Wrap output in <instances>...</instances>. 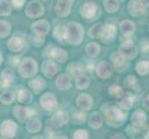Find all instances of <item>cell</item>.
<instances>
[{
	"instance_id": "cell-1",
	"label": "cell",
	"mask_w": 149,
	"mask_h": 139,
	"mask_svg": "<svg viewBox=\"0 0 149 139\" xmlns=\"http://www.w3.org/2000/svg\"><path fill=\"white\" fill-rule=\"evenodd\" d=\"M84 30L83 25L70 22L64 26V41L71 45H79L84 40Z\"/></svg>"
},
{
	"instance_id": "cell-2",
	"label": "cell",
	"mask_w": 149,
	"mask_h": 139,
	"mask_svg": "<svg viewBox=\"0 0 149 139\" xmlns=\"http://www.w3.org/2000/svg\"><path fill=\"white\" fill-rule=\"evenodd\" d=\"M104 117L109 125L118 127L123 124V122H125L127 118V115L120 108L109 106L104 110Z\"/></svg>"
},
{
	"instance_id": "cell-3",
	"label": "cell",
	"mask_w": 149,
	"mask_h": 139,
	"mask_svg": "<svg viewBox=\"0 0 149 139\" xmlns=\"http://www.w3.org/2000/svg\"><path fill=\"white\" fill-rule=\"evenodd\" d=\"M18 71L22 78H33L38 71V64L36 60L30 57L22 59L18 65Z\"/></svg>"
},
{
	"instance_id": "cell-4",
	"label": "cell",
	"mask_w": 149,
	"mask_h": 139,
	"mask_svg": "<svg viewBox=\"0 0 149 139\" xmlns=\"http://www.w3.org/2000/svg\"><path fill=\"white\" fill-rule=\"evenodd\" d=\"M119 54L126 60L135 59L138 55V48L132 40L128 39L123 41L119 47Z\"/></svg>"
},
{
	"instance_id": "cell-5",
	"label": "cell",
	"mask_w": 149,
	"mask_h": 139,
	"mask_svg": "<svg viewBox=\"0 0 149 139\" xmlns=\"http://www.w3.org/2000/svg\"><path fill=\"white\" fill-rule=\"evenodd\" d=\"M45 8L44 4L40 1H36V0L30 1L25 8V14L30 19H37L42 17L45 14Z\"/></svg>"
},
{
	"instance_id": "cell-6",
	"label": "cell",
	"mask_w": 149,
	"mask_h": 139,
	"mask_svg": "<svg viewBox=\"0 0 149 139\" xmlns=\"http://www.w3.org/2000/svg\"><path fill=\"white\" fill-rule=\"evenodd\" d=\"M148 8V2L142 0H132L128 4V11L132 17H140Z\"/></svg>"
},
{
	"instance_id": "cell-7",
	"label": "cell",
	"mask_w": 149,
	"mask_h": 139,
	"mask_svg": "<svg viewBox=\"0 0 149 139\" xmlns=\"http://www.w3.org/2000/svg\"><path fill=\"white\" fill-rule=\"evenodd\" d=\"M40 105L45 110L53 111L58 108V98H56V96L53 93H45L40 97Z\"/></svg>"
},
{
	"instance_id": "cell-8",
	"label": "cell",
	"mask_w": 149,
	"mask_h": 139,
	"mask_svg": "<svg viewBox=\"0 0 149 139\" xmlns=\"http://www.w3.org/2000/svg\"><path fill=\"white\" fill-rule=\"evenodd\" d=\"M72 5V0H59V1H56L54 6V12L56 16L60 18L67 17L70 13Z\"/></svg>"
},
{
	"instance_id": "cell-9",
	"label": "cell",
	"mask_w": 149,
	"mask_h": 139,
	"mask_svg": "<svg viewBox=\"0 0 149 139\" xmlns=\"http://www.w3.org/2000/svg\"><path fill=\"white\" fill-rule=\"evenodd\" d=\"M18 132L17 123L12 120L4 121L0 125V133L3 137L6 138H13L16 136Z\"/></svg>"
},
{
	"instance_id": "cell-10",
	"label": "cell",
	"mask_w": 149,
	"mask_h": 139,
	"mask_svg": "<svg viewBox=\"0 0 149 139\" xmlns=\"http://www.w3.org/2000/svg\"><path fill=\"white\" fill-rule=\"evenodd\" d=\"M31 30L33 34L45 37L49 33L50 24L45 20H38L31 24Z\"/></svg>"
},
{
	"instance_id": "cell-11",
	"label": "cell",
	"mask_w": 149,
	"mask_h": 139,
	"mask_svg": "<svg viewBox=\"0 0 149 139\" xmlns=\"http://www.w3.org/2000/svg\"><path fill=\"white\" fill-rule=\"evenodd\" d=\"M95 73L102 80H107L113 74V67L107 61H101L95 66Z\"/></svg>"
},
{
	"instance_id": "cell-12",
	"label": "cell",
	"mask_w": 149,
	"mask_h": 139,
	"mask_svg": "<svg viewBox=\"0 0 149 139\" xmlns=\"http://www.w3.org/2000/svg\"><path fill=\"white\" fill-rule=\"evenodd\" d=\"M35 110L32 108L29 107H22V106H16L13 109V115L17 118L20 122H25L35 114Z\"/></svg>"
},
{
	"instance_id": "cell-13",
	"label": "cell",
	"mask_w": 149,
	"mask_h": 139,
	"mask_svg": "<svg viewBox=\"0 0 149 139\" xmlns=\"http://www.w3.org/2000/svg\"><path fill=\"white\" fill-rule=\"evenodd\" d=\"M41 71H42V73L44 74V76H45L47 78H53V77L58 73L59 67L55 61L51 59H47V60H45L42 63Z\"/></svg>"
},
{
	"instance_id": "cell-14",
	"label": "cell",
	"mask_w": 149,
	"mask_h": 139,
	"mask_svg": "<svg viewBox=\"0 0 149 139\" xmlns=\"http://www.w3.org/2000/svg\"><path fill=\"white\" fill-rule=\"evenodd\" d=\"M76 105L81 110H90L94 106V98L86 93H81L77 96Z\"/></svg>"
},
{
	"instance_id": "cell-15",
	"label": "cell",
	"mask_w": 149,
	"mask_h": 139,
	"mask_svg": "<svg viewBox=\"0 0 149 139\" xmlns=\"http://www.w3.org/2000/svg\"><path fill=\"white\" fill-rule=\"evenodd\" d=\"M97 5L93 1H88L83 4L80 8V13L84 19L91 20L93 19L97 13Z\"/></svg>"
},
{
	"instance_id": "cell-16",
	"label": "cell",
	"mask_w": 149,
	"mask_h": 139,
	"mask_svg": "<svg viewBox=\"0 0 149 139\" xmlns=\"http://www.w3.org/2000/svg\"><path fill=\"white\" fill-rule=\"evenodd\" d=\"M116 36H117V27L114 24L109 23L103 26L102 34L100 37L102 42H104L106 44L111 43Z\"/></svg>"
},
{
	"instance_id": "cell-17",
	"label": "cell",
	"mask_w": 149,
	"mask_h": 139,
	"mask_svg": "<svg viewBox=\"0 0 149 139\" xmlns=\"http://www.w3.org/2000/svg\"><path fill=\"white\" fill-rule=\"evenodd\" d=\"M146 120H147V118H146V114L145 111L141 109L135 110L132 112V115L131 118V121H132L131 125H132L135 128H138V129H141L142 127L146 125Z\"/></svg>"
},
{
	"instance_id": "cell-18",
	"label": "cell",
	"mask_w": 149,
	"mask_h": 139,
	"mask_svg": "<svg viewBox=\"0 0 149 139\" xmlns=\"http://www.w3.org/2000/svg\"><path fill=\"white\" fill-rule=\"evenodd\" d=\"M15 79V73L11 69L6 68L0 73V89H5L10 86Z\"/></svg>"
},
{
	"instance_id": "cell-19",
	"label": "cell",
	"mask_w": 149,
	"mask_h": 139,
	"mask_svg": "<svg viewBox=\"0 0 149 139\" xmlns=\"http://www.w3.org/2000/svg\"><path fill=\"white\" fill-rule=\"evenodd\" d=\"M70 122V116L67 112L58 111L51 118V125L54 128H60Z\"/></svg>"
},
{
	"instance_id": "cell-20",
	"label": "cell",
	"mask_w": 149,
	"mask_h": 139,
	"mask_svg": "<svg viewBox=\"0 0 149 139\" xmlns=\"http://www.w3.org/2000/svg\"><path fill=\"white\" fill-rule=\"evenodd\" d=\"M110 61H111L113 67H114L118 71H123L128 67L127 60L123 59L119 54L118 51H115V52L111 53Z\"/></svg>"
},
{
	"instance_id": "cell-21",
	"label": "cell",
	"mask_w": 149,
	"mask_h": 139,
	"mask_svg": "<svg viewBox=\"0 0 149 139\" xmlns=\"http://www.w3.org/2000/svg\"><path fill=\"white\" fill-rule=\"evenodd\" d=\"M120 31L122 35L125 37L130 38L132 35L134 34L136 31L135 23L130 20H124L120 23Z\"/></svg>"
},
{
	"instance_id": "cell-22",
	"label": "cell",
	"mask_w": 149,
	"mask_h": 139,
	"mask_svg": "<svg viewBox=\"0 0 149 139\" xmlns=\"http://www.w3.org/2000/svg\"><path fill=\"white\" fill-rule=\"evenodd\" d=\"M24 45H25L24 40L19 36L11 37L7 43V47L8 48V50L14 53L20 52L24 48Z\"/></svg>"
},
{
	"instance_id": "cell-23",
	"label": "cell",
	"mask_w": 149,
	"mask_h": 139,
	"mask_svg": "<svg viewBox=\"0 0 149 139\" xmlns=\"http://www.w3.org/2000/svg\"><path fill=\"white\" fill-rule=\"evenodd\" d=\"M72 84H71L70 77L66 73L59 74L56 79V88L60 91H66L69 90Z\"/></svg>"
},
{
	"instance_id": "cell-24",
	"label": "cell",
	"mask_w": 149,
	"mask_h": 139,
	"mask_svg": "<svg viewBox=\"0 0 149 139\" xmlns=\"http://www.w3.org/2000/svg\"><path fill=\"white\" fill-rule=\"evenodd\" d=\"M28 85L34 93L39 94V93H41L45 89V87H47V83H45L44 78L39 76V77H35V78L31 79L28 83Z\"/></svg>"
},
{
	"instance_id": "cell-25",
	"label": "cell",
	"mask_w": 149,
	"mask_h": 139,
	"mask_svg": "<svg viewBox=\"0 0 149 139\" xmlns=\"http://www.w3.org/2000/svg\"><path fill=\"white\" fill-rule=\"evenodd\" d=\"M135 101V96L132 93L127 92L125 96H122L121 99L118 102V105L120 106V109L121 110H131Z\"/></svg>"
},
{
	"instance_id": "cell-26",
	"label": "cell",
	"mask_w": 149,
	"mask_h": 139,
	"mask_svg": "<svg viewBox=\"0 0 149 139\" xmlns=\"http://www.w3.org/2000/svg\"><path fill=\"white\" fill-rule=\"evenodd\" d=\"M50 56L58 63H65L68 59V52L60 47H53L50 50Z\"/></svg>"
},
{
	"instance_id": "cell-27",
	"label": "cell",
	"mask_w": 149,
	"mask_h": 139,
	"mask_svg": "<svg viewBox=\"0 0 149 139\" xmlns=\"http://www.w3.org/2000/svg\"><path fill=\"white\" fill-rule=\"evenodd\" d=\"M67 71H68V75L70 77L72 76L74 78H76V77H78L81 74H84V67L81 62H78V61L71 62L68 66Z\"/></svg>"
},
{
	"instance_id": "cell-28",
	"label": "cell",
	"mask_w": 149,
	"mask_h": 139,
	"mask_svg": "<svg viewBox=\"0 0 149 139\" xmlns=\"http://www.w3.org/2000/svg\"><path fill=\"white\" fill-rule=\"evenodd\" d=\"M103 122H104V119H103V116L101 115V113L95 111L89 116L88 118V123L89 126L91 128H93L95 130L100 129L103 125Z\"/></svg>"
},
{
	"instance_id": "cell-29",
	"label": "cell",
	"mask_w": 149,
	"mask_h": 139,
	"mask_svg": "<svg viewBox=\"0 0 149 139\" xmlns=\"http://www.w3.org/2000/svg\"><path fill=\"white\" fill-rule=\"evenodd\" d=\"M26 129L29 133H36L42 129V122L36 118H31L26 121Z\"/></svg>"
},
{
	"instance_id": "cell-30",
	"label": "cell",
	"mask_w": 149,
	"mask_h": 139,
	"mask_svg": "<svg viewBox=\"0 0 149 139\" xmlns=\"http://www.w3.org/2000/svg\"><path fill=\"white\" fill-rule=\"evenodd\" d=\"M91 84V79L88 75L86 74H81L75 78V86L77 89L84 90L88 88Z\"/></svg>"
},
{
	"instance_id": "cell-31",
	"label": "cell",
	"mask_w": 149,
	"mask_h": 139,
	"mask_svg": "<svg viewBox=\"0 0 149 139\" xmlns=\"http://www.w3.org/2000/svg\"><path fill=\"white\" fill-rule=\"evenodd\" d=\"M17 98H18V101L19 103H22V104H29V103H31L33 100V95L28 89L22 88L18 91Z\"/></svg>"
},
{
	"instance_id": "cell-32",
	"label": "cell",
	"mask_w": 149,
	"mask_h": 139,
	"mask_svg": "<svg viewBox=\"0 0 149 139\" xmlns=\"http://www.w3.org/2000/svg\"><path fill=\"white\" fill-rule=\"evenodd\" d=\"M14 99H15V92L13 90L6 89L0 94V102L3 105L12 104Z\"/></svg>"
},
{
	"instance_id": "cell-33",
	"label": "cell",
	"mask_w": 149,
	"mask_h": 139,
	"mask_svg": "<svg viewBox=\"0 0 149 139\" xmlns=\"http://www.w3.org/2000/svg\"><path fill=\"white\" fill-rule=\"evenodd\" d=\"M101 51V47L100 45L97 44V43H95V42H91L89 43L88 45H86L85 47V53L86 55L89 57V58H96L97 56L99 55Z\"/></svg>"
},
{
	"instance_id": "cell-34",
	"label": "cell",
	"mask_w": 149,
	"mask_h": 139,
	"mask_svg": "<svg viewBox=\"0 0 149 139\" xmlns=\"http://www.w3.org/2000/svg\"><path fill=\"white\" fill-rule=\"evenodd\" d=\"M104 8L107 13H115L120 8V2L116 1V0H105L104 2Z\"/></svg>"
},
{
	"instance_id": "cell-35",
	"label": "cell",
	"mask_w": 149,
	"mask_h": 139,
	"mask_svg": "<svg viewBox=\"0 0 149 139\" xmlns=\"http://www.w3.org/2000/svg\"><path fill=\"white\" fill-rule=\"evenodd\" d=\"M123 85L127 88H131L133 90H139L140 89V85H139V82H138L137 78L134 75H129L127 78L123 81Z\"/></svg>"
},
{
	"instance_id": "cell-36",
	"label": "cell",
	"mask_w": 149,
	"mask_h": 139,
	"mask_svg": "<svg viewBox=\"0 0 149 139\" xmlns=\"http://www.w3.org/2000/svg\"><path fill=\"white\" fill-rule=\"evenodd\" d=\"M103 26H104V24L101 22L94 24L88 31V35L91 38H100L103 31Z\"/></svg>"
},
{
	"instance_id": "cell-37",
	"label": "cell",
	"mask_w": 149,
	"mask_h": 139,
	"mask_svg": "<svg viewBox=\"0 0 149 139\" xmlns=\"http://www.w3.org/2000/svg\"><path fill=\"white\" fill-rule=\"evenodd\" d=\"M136 73L140 76H146L149 73V62L148 60H141L135 66Z\"/></svg>"
},
{
	"instance_id": "cell-38",
	"label": "cell",
	"mask_w": 149,
	"mask_h": 139,
	"mask_svg": "<svg viewBox=\"0 0 149 139\" xmlns=\"http://www.w3.org/2000/svg\"><path fill=\"white\" fill-rule=\"evenodd\" d=\"M12 13V7L9 1L0 0V16L8 17Z\"/></svg>"
},
{
	"instance_id": "cell-39",
	"label": "cell",
	"mask_w": 149,
	"mask_h": 139,
	"mask_svg": "<svg viewBox=\"0 0 149 139\" xmlns=\"http://www.w3.org/2000/svg\"><path fill=\"white\" fill-rule=\"evenodd\" d=\"M11 25L7 20H0V38H6L10 34Z\"/></svg>"
},
{
	"instance_id": "cell-40",
	"label": "cell",
	"mask_w": 149,
	"mask_h": 139,
	"mask_svg": "<svg viewBox=\"0 0 149 139\" xmlns=\"http://www.w3.org/2000/svg\"><path fill=\"white\" fill-rule=\"evenodd\" d=\"M109 95L113 97H115V98H120V97H122V96L124 95L122 87H120L118 85H111L109 88Z\"/></svg>"
},
{
	"instance_id": "cell-41",
	"label": "cell",
	"mask_w": 149,
	"mask_h": 139,
	"mask_svg": "<svg viewBox=\"0 0 149 139\" xmlns=\"http://www.w3.org/2000/svg\"><path fill=\"white\" fill-rule=\"evenodd\" d=\"M86 120V114L81 111H74L72 114V121L76 124L84 123Z\"/></svg>"
},
{
	"instance_id": "cell-42",
	"label": "cell",
	"mask_w": 149,
	"mask_h": 139,
	"mask_svg": "<svg viewBox=\"0 0 149 139\" xmlns=\"http://www.w3.org/2000/svg\"><path fill=\"white\" fill-rule=\"evenodd\" d=\"M53 36L58 41H64V26L58 25L53 31Z\"/></svg>"
},
{
	"instance_id": "cell-43",
	"label": "cell",
	"mask_w": 149,
	"mask_h": 139,
	"mask_svg": "<svg viewBox=\"0 0 149 139\" xmlns=\"http://www.w3.org/2000/svg\"><path fill=\"white\" fill-rule=\"evenodd\" d=\"M30 39H31L32 44L34 46H36V47H41V46H42L45 43V37L39 36V35H35L33 34L30 36Z\"/></svg>"
},
{
	"instance_id": "cell-44",
	"label": "cell",
	"mask_w": 149,
	"mask_h": 139,
	"mask_svg": "<svg viewBox=\"0 0 149 139\" xmlns=\"http://www.w3.org/2000/svg\"><path fill=\"white\" fill-rule=\"evenodd\" d=\"M73 139H89V133L85 129H78L73 133Z\"/></svg>"
},
{
	"instance_id": "cell-45",
	"label": "cell",
	"mask_w": 149,
	"mask_h": 139,
	"mask_svg": "<svg viewBox=\"0 0 149 139\" xmlns=\"http://www.w3.org/2000/svg\"><path fill=\"white\" fill-rule=\"evenodd\" d=\"M141 129H138V128L133 127L132 125H128L126 128V133H128V136H130L131 137H135L136 135L140 133Z\"/></svg>"
},
{
	"instance_id": "cell-46",
	"label": "cell",
	"mask_w": 149,
	"mask_h": 139,
	"mask_svg": "<svg viewBox=\"0 0 149 139\" xmlns=\"http://www.w3.org/2000/svg\"><path fill=\"white\" fill-rule=\"evenodd\" d=\"M11 4V7L14 8L15 9H20L25 4V1H20V0H14V1H11L10 2Z\"/></svg>"
},
{
	"instance_id": "cell-47",
	"label": "cell",
	"mask_w": 149,
	"mask_h": 139,
	"mask_svg": "<svg viewBox=\"0 0 149 139\" xmlns=\"http://www.w3.org/2000/svg\"><path fill=\"white\" fill-rule=\"evenodd\" d=\"M148 99H149V96L146 95V96H145V98H143V109H145V110H148V109H149Z\"/></svg>"
},
{
	"instance_id": "cell-48",
	"label": "cell",
	"mask_w": 149,
	"mask_h": 139,
	"mask_svg": "<svg viewBox=\"0 0 149 139\" xmlns=\"http://www.w3.org/2000/svg\"><path fill=\"white\" fill-rule=\"evenodd\" d=\"M141 50L145 53H148V41H145L143 43H142Z\"/></svg>"
},
{
	"instance_id": "cell-49",
	"label": "cell",
	"mask_w": 149,
	"mask_h": 139,
	"mask_svg": "<svg viewBox=\"0 0 149 139\" xmlns=\"http://www.w3.org/2000/svg\"><path fill=\"white\" fill-rule=\"evenodd\" d=\"M109 139H123V137L120 135H113Z\"/></svg>"
},
{
	"instance_id": "cell-50",
	"label": "cell",
	"mask_w": 149,
	"mask_h": 139,
	"mask_svg": "<svg viewBox=\"0 0 149 139\" xmlns=\"http://www.w3.org/2000/svg\"><path fill=\"white\" fill-rule=\"evenodd\" d=\"M31 139H45V137H43L42 136H34L33 137H31Z\"/></svg>"
},
{
	"instance_id": "cell-51",
	"label": "cell",
	"mask_w": 149,
	"mask_h": 139,
	"mask_svg": "<svg viewBox=\"0 0 149 139\" xmlns=\"http://www.w3.org/2000/svg\"><path fill=\"white\" fill-rule=\"evenodd\" d=\"M54 139H68V137H67V136H58V137H56Z\"/></svg>"
},
{
	"instance_id": "cell-52",
	"label": "cell",
	"mask_w": 149,
	"mask_h": 139,
	"mask_svg": "<svg viewBox=\"0 0 149 139\" xmlns=\"http://www.w3.org/2000/svg\"><path fill=\"white\" fill-rule=\"evenodd\" d=\"M2 61H3V57H2V53L0 52V65L2 64Z\"/></svg>"
},
{
	"instance_id": "cell-53",
	"label": "cell",
	"mask_w": 149,
	"mask_h": 139,
	"mask_svg": "<svg viewBox=\"0 0 149 139\" xmlns=\"http://www.w3.org/2000/svg\"><path fill=\"white\" fill-rule=\"evenodd\" d=\"M148 135H149V133H148V131H147V133L145 135V139H148Z\"/></svg>"
}]
</instances>
